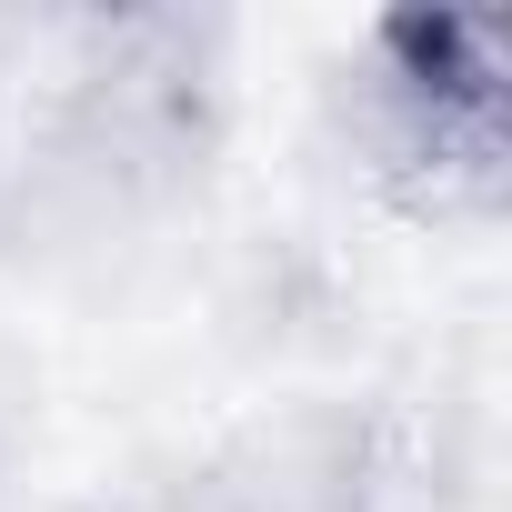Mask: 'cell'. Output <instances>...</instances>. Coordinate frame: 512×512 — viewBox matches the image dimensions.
<instances>
[{
	"instance_id": "cell-1",
	"label": "cell",
	"mask_w": 512,
	"mask_h": 512,
	"mask_svg": "<svg viewBox=\"0 0 512 512\" xmlns=\"http://www.w3.org/2000/svg\"><path fill=\"white\" fill-rule=\"evenodd\" d=\"M362 141L372 171L422 221L502 211V21L482 11H402L372 21L362 51Z\"/></svg>"
}]
</instances>
